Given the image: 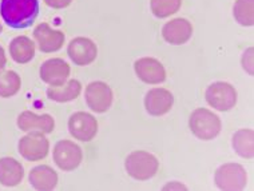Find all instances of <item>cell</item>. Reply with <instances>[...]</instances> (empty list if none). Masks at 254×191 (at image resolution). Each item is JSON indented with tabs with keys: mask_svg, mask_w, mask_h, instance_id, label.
Returning a JSON list of instances; mask_svg holds the SVG:
<instances>
[{
	"mask_svg": "<svg viewBox=\"0 0 254 191\" xmlns=\"http://www.w3.org/2000/svg\"><path fill=\"white\" fill-rule=\"evenodd\" d=\"M50 150L49 139L42 131H34L19 140V152L27 161H40L47 156Z\"/></svg>",
	"mask_w": 254,
	"mask_h": 191,
	"instance_id": "6",
	"label": "cell"
},
{
	"mask_svg": "<svg viewBox=\"0 0 254 191\" xmlns=\"http://www.w3.org/2000/svg\"><path fill=\"white\" fill-rule=\"evenodd\" d=\"M214 181L219 190L240 191L245 189L248 174L244 166L238 163H225L215 171Z\"/></svg>",
	"mask_w": 254,
	"mask_h": 191,
	"instance_id": "4",
	"label": "cell"
},
{
	"mask_svg": "<svg viewBox=\"0 0 254 191\" xmlns=\"http://www.w3.org/2000/svg\"><path fill=\"white\" fill-rule=\"evenodd\" d=\"M67 54L76 65H88L97 59L98 48L88 38H75L67 47Z\"/></svg>",
	"mask_w": 254,
	"mask_h": 191,
	"instance_id": "10",
	"label": "cell"
},
{
	"mask_svg": "<svg viewBox=\"0 0 254 191\" xmlns=\"http://www.w3.org/2000/svg\"><path fill=\"white\" fill-rule=\"evenodd\" d=\"M68 130L76 140L90 142L95 138L98 132V122L91 114L79 111V113L72 114L70 117Z\"/></svg>",
	"mask_w": 254,
	"mask_h": 191,
	"instance_id": "8",
	"label": "cell"
},
{
	"mask_svg": "<svg viewBox=\"0 0 254 191\" xmlns=\"http://www.w3.org/2000/svg\"><path fill=\"white\" fill-rule=\"evenodd\" d=\"M18 127L22 131L39 130L44 134H50L55 128V121L49 114L36 115L31 111H24L18 117Z\"/></svg>",
	"mask_w": 254,
	"mask_h": 191,
	"instance_id": "16",
	"label": "cell"
},
{
	"mask_svg": "<svg viewBox=\"0 0 254 191\" xmlns=\"http://www.w3.org/2000/svg\"><path fill=\"white\" fill-rule=\"evenodd\" d=\"M0 15L11 28H27L32 26L39 15L38 0H1Z\"/></svg>",
	"mask_w": 254,
	"mask_h": 191,
	"instance_id": "1",
	"label": "cell"
},
{
	"mask_svg": "<svg viewBox=\"0 0 254 191\" xmlns=\"http://www.w3.org/2000/svg\"><path fill=\"white\" fill-rule=\"evenodd\" d=\"M72 0H44V3L49 5V7H53V8L62 9L66 8L71 4Z\"/></svg>",
	"mask_w": 254,
	"mask_h": 191,
	"instance_id": "26",
	"label": "cell"
},
{
	"mask_svg": "<svg viewBox=\"0 0 254 191\" xmlns=\"http://www.w3.org/2000/svg\"><path fill=\"white\" fill-rule=\"evenodd\" d=\"M70 65L61 58L46 61L40 65V78L50 86H62L70 76Z\"/></svg>",
	"mask_w": 254,
	"mask_h": 191,
	"instance_id": "12",
	"label": "cell"
},
{
	"mask_svg": "<svg viewBox=\"0 0 254 191\" xmlns=\"http://www.w3.org/2000/svg\"><path fill=\"white\" fill-rule=\"evenodd\" d=\"M34 38L42 52H55L61 50L66 39L62 31L54 30L47 23H42L36 27L34 30Z\"/></svg>",
	"mask_w": 254,
	"mask_h": 191,
	"instance_id": "13",
	"label": "cell"
},
{
	"mask_svg": "<svg viewBox=\"0 0 254 191\" xmlns=\"http://www.w3.org/2000/svg\"><path fill=\"white\" fill-rule=\"evenodd\" d=\"M189 127L198 139L201 140H211L221 132V119L214 113L207 109L194 110L190 119Z\"/></svg>",
	"mask_w": 254,
	"mask_h": 191,
	"instance_id": "2",
	"label": "cell"
},
{
	"mask_svg": "<svg viewBox=\"0 0 254 191\" xmlns=\"http://www.w3.org/2000/svg\"><path fill=\"white\" fill-rule=\"evenodd\" d=\"M163 189H165V190H167V189H180V190H186V186H184L182 183L173 182V185H167V186H165Z\"/></svg>",
	"mask_w": 254,
	"mask_h": 191,
	"instance_id": "28",
	"label": "cell"
},
{
	"mask_svg": "<svg viewBox=\"0 0 254 191\" xmlns=\"http://www.w3.org/2000/svg\"><path fill=\"white\" fill-rule=\"evenodd\" d=\"M9 54L16 63L24 64L35 57V44L27 36H16L9 43Z\"/></svg>",
	"mask_w": 254,
	"mask_h": 191,
	"instance_id": "19",
	"label": "cell"
},
{
	"mask_svg": "<svg viewBox=\"0 0 254 191\" xmlns=\"http://www.w3.org/2000/svg\"><path fill=\"white\" fill-rule=\"evenodd\" d=\"M125 167L131 178L136 181H147L157 174L159 162L153 154L139 150V151H132L127 156Z\"/></svg>",
	"mask_w": 254,
	"mask_h": 191,
	"instance_id": "3",
	"label": "cell"
},
{
	"mask_svg": "<svg viewBox=\"0 0 254 191\" xmlns=\"http://www.w3.org/2000/svg\"><path fill=\"white\" fill-rule=\"evenodd\" d=\"M206 102L218 111H229L237 103L236 88L226 82H215L207 87Z\"/></svg>",
	"mask_w": 254,
	"mask_h": 191,
	"instance_id": "5",
	"label": "cell"
},
{
	"mask_svg": "<svg viewBox=\"0 0 254 191\" xmlns=\"http://www.w3.org/2000/svg\"><path fill=\"white\" fill-rule=\"evenodd\" d=\"M20 76L15 71H5L0 74V96L9 98L20 90Z\"/></svg>",
	"mask_w": 254,
	"mask_h": 191,
	"instance_id": "23",
	"label": "cell"
},
{
	"mask_svg": "<svg viewBox=\"0 0 254 191\" xmlns=\"http://www.w3.org/2000/svg\"><path fill=\"white\" fill-rule=\"evenodd\" d=\"M24 170L20 162L13 158H1L0 159V183L7 187H13L22 182Z\"/></svg>",
	"mask_w": 254,
	"mask_h": 191,
	"instance_id": "18",
	"label": "cell"
},
{
	"mask_svg": "<svg viewBox=\"0 0 254 191\" xmlns=\"http://www.w3.org/2000/svg\"><path fill=\"white\" fill-rule=\"evenodd\" d=\"M54 162L63 171H72L80 165L83 154L82 148L71 140H59L53 152Z\"/></svg>",
	"mask_w": 254,
	"mask_h": 191,
	"instance_id": "7",
	"label": "cell"
},
{
	"mask_svg": "<svg viewBox=\"0 0 254 191\" xmlns=\"http://www.w3.org/2000/svg\"><path fill=\"white\" fill-rule=\"evenodd\" d=\"M191 35H193L191 23L182 17L167 22L162 28L163 39L166 40L167 43L174 44V46H180L189 42Z\"/></svg>",
	"mask_w": 254,
	"mask_h": 191,
	"instance_id": "15",
	"label": "cell"
},
{
	"mask_svg": "<svg viewBox=\"0 0 254 191\" xmlns=\"http://www.w3.org/2000/svg\"><path fill=\"white\" fill-rule=\"evenodd\" d=\"M136 76L147 84H159L166 80V69L154 58H140L134 63Z\"/></svg>",
	"mask_w": 254,
	"mask_h": 191,
	"instance_id": "11",
	"label": "cell"
},
{
	"mask_svg": "<svg viewBox=\"0 0 254 191\" xmlns=\"http://www.w3.org/2000/svg\"><path fill=\"white\" fill-rule=\"evenodd\" d=\"M86 103L92 111L98 114L106 113L113 104V91L107 83L91 82L86 87Z\"/></svg>",
	"mask_w": 254,
	"mask_h": 191,
	"instance_id": "9",
	"label": "cell"
},
{
	"mask_svg": "<svg viewBox=\"0 0 254 191\" xmlns=\"http://www.w3.org/2000/svg\"><path fill=\"white\" fill-rule=\"evenodd\" d=\"M82 91V84L76 79H70L62 86H51L47 88V96L54 102L64 103L76 99Z\"/></svg>",
	"mask_w": 254,
	"mask_h": 191,
	"instance_id": "20",
	"label": "cell"
},
{
	"mask_svg": "<svg viewBox=\"0 0 254 191\" xmlns=\"http://www.w3.org/2000/svg\"><path fill=\"white\" fill-rule=\"evenodd\" d=\"M182 0H150V8L154 16L163 19L171 16L173 13L180 11Z\"/></svg>",
	"mask_w": 254,
	"mask_h": 191,
	"instance_id": "24",
	"label": "cell"
},
{
	"mask_svg": "<svg viewBox=\"0 0 254 191\" xmlns=\"http://www.w3.org/2000/svg\"><path fill=\"white\" fill-rule=\"evenodd\" d=\"M233 148L242 158L250 159L254 156V132L250 128H242L233 135Z\"/></svg>",
	"mask_w": 254,
	"mask_h": 191,
	"instance_id": "21",
	"label": "cell"
},
{
	"mask_svg": "<svg viewBox=\"0 0 254 191\" xmlns=\"http://www.w3.org/2000/svg\"><path fill=\"white\" fill-rule=\"evenodd\" d=\"M233 15L237 23L244 27L254 24V0H237L233 7Z\"/></svg>",
	"mask_w": 254,
	"mask_h": 191,
	"instance_id": "22",
	"label": "cell"
},
{
	"mask_svg": "<svg viewBox=\"0 0 254 191\" xmlns=\"http://www.w3.org/2000/svg\"><path fill=\"white\" fill-rule=\"evenodd\" d=\"M30 183L40 191L54 190L58 185V174L50 166H36L30 171Z\"/></svg>",
	"mask_w": 254,
	"mask_h": 191,
	"instance_id": "17",
	"label": "cell"
},
{
	"mask_svg": "<svg viewBox=\"0 0 254 191\" xmlns=\"http://www.w3.org/2000/svg\"><path fill=\"white\" fill-rule=\"evenodd\" d=\"M5 63H7V58H5L4 48L0 46V71L4 68Z\"/></svg>",
	"mask_w": 254,
	"mask_h": 191,
	"instance_id": "27",
	"label": "cell"
},
{
	"mask_svg": "<svg viewBox=\"0 0 254 191\" xmlns=\"http://www.w3.org/2000/svg\"><path fill=\"white\" fill-rule=\"evenodd\" d=\"M1 30H3V28H1V24H0V32H1Z\"/></svg>",
	"mask_w": 254,
	"mask_h": 191,
	"instance_id": "29",
	"label": "cell"
},
{
	"mask_svg": "<svg viewBox=\"0 0 254 191\" xmlns=\"http://www.w3.org/2000/svg\"><path fill=\"white\" fill-rule=\"evenodd\" d=\"M253 54H254V50L253 47L248 48L245 52H244V55H242V67L245 69L246 72L249 75H253V67H254V63H253Z\"/></svg>",
	"mask_w": 254,
	"mask_h": 191,
	"instance_id": "25",
	"label": "cell"
},
{
	"mask_svg": "<svg viewBox=\"0 0 254 191\" xmlns=\"http://www.w3.org/2000/svg\"><path fill=\"white\" fill-rule=\"evenodd\" d=\"M174 104V96L166 88H153L145 96L146 111L153 117L165 115Z\"/></svg>",
	"mask_w": 254,
	"mask_h": 191,
	"instance_id": "14",
	"label": "cell"
}]
</instances>
